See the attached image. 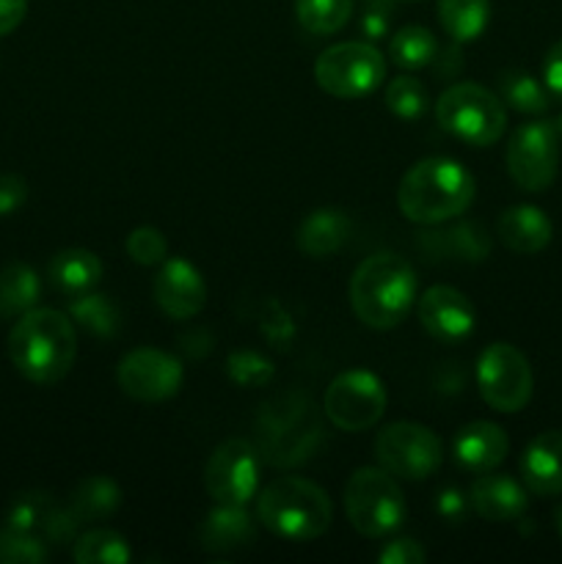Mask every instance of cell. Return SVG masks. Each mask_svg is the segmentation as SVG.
Instances as JSON below:
<instances>
[{
  "instance_id": "obj_13",
  "label": "cell",
  "mask_w": 562,
  "mask_h": 564,
  "mask_svg": "<svg viewBox=\"0 0 562 564\" xmlns=\"http://www.w3.org/2000/svg\"><path fill=\"white\" fill-rule=\"evenodd\" d=\"M116 378H119L121 391L132 400L163 402L180 391L185 372L171 352L158 350V347H138L121 358Z\"/></svg>"
},
{
  "instance_id": "obj_10",
  "label": "cell",
  "mask_w": 562,
  "mask_h": 564,
  "mask_svg": "<svg viewBox=\"0 0 562 564\" xmlns=\"http://www.w3.org/2000/svg\"><path fill=\"white\" fill-rule=\"evenodd\" d=\"M389 394L378 375L367 369H347L336 375L325 389L323 411L334 427L345 433H361V430L375 427L383 419Z\"/></svg>"
},
{
  "instance_id": "obj_17",
  "label": "cell",
  "mask_w": 562,
  "mask_h": 564,
  "mask_svg": "<svg viewBox=\"0 0 562 564\" xmlns=\"http://www.w3.org/2000/svg\"><path fill=\"white\" fill-rule=\"evenodd\" d=\"M419 248L428 259L435 262H483L490 253V235L485 226L472 224V220H461V224L450 226V229L439 231H422L419 237Z\"/></svg>"
},
{
  "instance_id": "obj_12",
  "label": "cell",
  "mask_w": 562,
  "mask_h": 564,
  "mask_svg": "<svg viewBox=\"0 0 562 564\" xmlns=\"http://www.w3.org/2000/svg\"><path fill=\"white\" fill-rule=\"evenodd\" d=\"M204 488L215 505L246 507L259 488V457L248 441L229 438L209 455Z\"/></svg>"
},
{
  "instance_id": "obj_16",
  "label": "cell",
  "mask_w": 562,
  "mask_h": 564,
  "mask_svg": "<svg viewBox=\"0 0 562 564\" xmlns=\"http://www.w3.org/2000/svg\"><path fill=\"white\" fill-rule=\"evenodd\" d=\"M468 505L483 521L490 523H510L527 512V490L521 482H516L507 474L485 471L479 479H474L468 490Z\"/></svg>"
},
{
  "instance_id": "obj_5",
  "label": "cell",
  "mask_w": 562,
  "mask_h": 564,
  "mask_svg": "<svg viewBox=\"0 0 562 564\" xmlns=\"http://www.w3.org/2000/svg\"><path fill=\"white\" fill-rule=\"evenodd\" d=\"M345 512L361 538L380 540L402 527L406 496L386 468H358L345 485Z\"/></svg>"
},
{
  "instance_id": "obj_34",
  "label": "cell",
  "mask_w": 562,
  "mask_h": 564,
  "mask_svg": "<svg viewBox=\"0 0 562 564\" xmlns=\"http://www.w3.org/2000/svg\"><path fill=\"white\" fill-rule=\"evenodd\" d=\"M50 560V549L39 534L0 529V564H42Z\"/></svg>"
},
{
  "instance_id": "obj_36",
  "label": "cell",
  "mask_w": 562,
  "mask_h": 564,
  "mask_svg": "<svg viewBox=\"0 0 562 564\" xmlns=\"http://www.w3.org/2000/svg\"><path fill=\"white\" fill-rule=\"evenodd\" d=\"M229 378L237 386H246V389H257V386H268L273 378V364L268 358H262L259 352L240 350L229 356Z\"/></svg>"
},
{
  "instance_id": "obj_4",
  "label": "cell",
  "mask_w": 562,
  "mask_h": 564,
  "mask_svg": "<svg viewBox=\"0 0 562 564\" xmlns=\"http://www.w3.org/2000/svg\"><path fill=\"white\" fill-rule=\"evenodd\" d=\"M331 499L303 477H279L259 494L257 518L270 534L290 543H309L331 527Z\"/></svg>"
},
{
  "instance_id": "obj_3",
  "label": "cell",
  "mask_w": 562,
  "mask_h": 564,
  "mask_svg": "<svg viewBox=\"0 0 562 564\" xmlns=\"http://www.w3.org/2000/svg\"><path fill=\"white\" fill-rule=\"evenodd\" d=\"M417 301V273L395 253L364 259L350 279L356 317L375 330H389L408 317Z\"/></svg>"
},
{
  "instance_id": "obj_9",
  "label": "cell",
  "mask_w": 562,
  "mask_h": 564,
  "mask_svg": "<svg viewBox=\"0 0 562 564\" xmlns=\"http://www.w3.org/2000/svg\"><path fill=\"white\" fill-rule=\"evenodd\" d=\"M477 386L485 405L499 413H518L532 400L534 389L527 356L507 341H494L477 358Z\"/></svg>"
},
{
  "instance_id": "obj_26",
  "label": "cell",
  "mask_w": 562,
  "mask_h": 564,
  "mask_svg": "<svg viewBox=\"0 0 562 564\" xmlns=\"http://www.w3.org/2000/svg\"><path fill=\"white\" fill-rule=\"evenodd\" d=\"M121 505V490L119 485L110 477H88L83 479L75 488V494L69 496V510L75 512V518L80 523H94L102 521V518L114 516Z\"/></svg>"
},
{
  "instance_id": "obj_2",
  "label": "cell",
  "mask_w": 562,
  "mask_h": 564,
  "mask_svg": "<svg viewBox=\"0 0 562 564\" xmlns=\"http://www.w3.org/2000/svg\"><path fill=\"white\" fill-rule=\"evenodd\" d=\"M474 202V180L461 163L428 158L413 163L397 187L400 213L411 224L439 226L461 218Z\"/></svg>"
},
{
  "instance_id": "obj_18",
  "label": "cell",
  "mask_w": 562,
  "mask_h": 564,
  "mask_svg": "<svg viewBox=\"0 0 562 564\" xmlns=\"http://www.w3.org/2000/svg\"><path fill=\"white\" fill-rule=\"evenodd\" d=\"M507 449H510L507 433L494 422H468L452 441L455 460L474 474L494 471L496 466H501Z\"/></svg>"
},
{
  "instance_id": "obj_27",
  "label": "cell",
  "mask_w": 562,
  "mask_h": 564,
  "mask_svg": "<svg viewBox=\"0 0 562 564\" xmlns=\"http://www.w3.org/2000/svg\"><path fill=\"white\" fill-rule=\"evenodd\" d=\"M69 317L72 323L80 325L91 336H99V339H110L121 328V308L116 306L114 297L91 295V292L72 297Z\"/></svg>"
},
{
  "instance_id": "obj_28",
  "label": "cell",
  "mask_w": 562,
  "mask_h": 564,
  "mask_svg": "<svg viewBox=\"0 0 562 564\" xmlns=\"http://www.w3.org/2000/svg\"><path fill=\"white\" fill-rule=\"evenodd\" d=\"M130 556V545L114 529H88L72 543V560L77 564H125Z\"/></svg>"
},
{
  "instance_id": "obj_24",
  "label": "cell",
  "mask_w": 562,
  "mask_h": 564,
  "mask_svg": "<svg viewBox=\"0 0 562 564\" xmlns=\"http://www.w3.org/2000/svg\"><path fill=\"white\" fill-rule=\"evenodd\" d=\"M439 20L452 42H474L488 28L490 0H439Z\"/></svg>"
},
{
  "instance_id": "obj_37",
  "label": "cell",
  "mask_w": 562,
  "mask_h": 564,
  "mask_svg": "<svg viewBox=\"0 0 562 564\" xmlns=\"http://www.w3.org/2000/svg\"><path fill=\"white\" fill-rule=\"evenodd\" d=\"M361 33L367 42H380L389 33V0H367L361 14Z\"/></svg>"
},
{
  "instance_id": "obj_23",
  "label": "cell",
  "mask_w": 562,
  "mask_h": 564,
  "mask_svg": "<svg viewBox=\"0 0 562 564\" xmlns=\"http://www.w3.org/2000/svg\"><path fill=\"white\" fill-rule=\"evenodd\" d=\"M47 275L55 290L72 297L86 295L102 281V262H99L97 253L86 251V248H66V251L55 253Z\"/></svg>"
},
{
  "instance_id": "obj_32",
  "label": "cell",
  "mask_w": 562,
  "mask_h": 564,
  "mask_svg": "<svg viewBox=\"0 0 562 564\" xmlns=\"http://www.w3.org/2000/svg\"><path fill=\"white\" fill-rule=\"evenodd\" d=\"M55 510V501L47 494H25L11 501L6 512V529L25 534H42L50 512Z\"/></svg>"
},
{
  "instance_id": "obj_14",
  "label": "cell",
  "mask_w": 562,
  "mask_h": 564,
  "mask_svg": "<svg viewBox=\"0 0 562 564\" xmlns=\"http://www.w3.org/2000/svg\"><path fill=\"white\" fill-rule=\"evenodd\" d=\"M417 314L422 328L444 345H457L472 336L474 323H477L474 303L455 286H430L419 297Z\"/></svg>"
},
{
  "instance_id": "obj_43",
  "label": "cell",
  "mask_w": 562,
  "mask_h": 564,
  "mask_svg": "<svg viewBox=\"0 0 562 564\" xmlns=\"http://www.w3.org/2000/svg\"><path fill=\"white\" fill-rule=\"evenodd\" d=\"M554 527L562 538V505H556V510H554Z\"/></svg>"
},
{
  "instance_id": "obj_15",
  "label": "cell",
  "mask_w": 562,
  "mask_h": 564,
  "mask_svg": "<svg viewBox=\"0 0 562 564\" xmlns=\"http://www.w3.org/2000/svg\"><path fill=\"white\" fill-rule=\"evenodd\" d=\"M154 301L171 319H191L207 303V284L202 273L185 259H165L160 273L154 275Z\"/></svg>"
},
{
  "instance_id": "obj_19",
  "label": "cell",
  "mask_w": 562,
  "mask_h": 564,
  "mask_svg": "<svg viewBox=\"0 0 562 564\" xmlns=\"http://www.w3.org/2000/svg\"><path fill=\"white\" fill-rule=\"evenodd\" d=\"M521 477L534 496L562 494V430H545L521 455Z\"/></svg>"
},
{
  "instance_id": "obj_20",
  "label": "cell",
  "mask_w": 562,
  "mask_h": 564,
  "mask_svg": "<svg viewBox=\"0 0 562 564\" xmlns=\"http://www.w3.org/2000/svg\"><path fill=\"white\" fill-rule=\"evenodd\" d=\"M253 534H257V527L246 507L218 505L207 512L198 527V543L209 554H235L253 543Z\"/></svg>"
},
{
  "instance_id": "obj_31",
  "label": "cell",
  "mask_w": 562,
  "mask_h": 564,
  "mask_svg": "<svg viewBox=\"0 0 562 564\" xmlns=\"http://www.w3.org/2000/svg\"><path fill=\"white\" fill-rule=\"evenodd\" d=\"M499 86H501V97H505V102L510 105L512 110H518V113L540 116L549 110L551 105L549 88H545L540 80H534L532 75H527V72H505V75L499 77Z\"/></svg>"
},
{
  "instance_id": "obj_45",
  "label": "cell",
  "mask_w": 562,
  "mask_h": 564,
  "mask_svg": "<svg viewBox=\"0 0 562 564\" xmlns=\"http://www.w3.org/2000/svg\"><path fill=\"white\" fill-rule=\"evenodd\" d=\"M389 3H408V0H389Z\"/></svg>"
},
{
  "instance_id": "obj_40",
  "label": "cell",
  "mask_w": 562,
  "mask_h": 564,
  "mask_svg": "<svg viewBox=\"0 0 562 564\" xmlns=\"http://www.w3.org/2000/svg\"><path fill=\"white\" fill-rule=\"evenodd\" d=\"M543 86L549 88L551 97L562 99V39L556 44H551V50L545 53Z\"/></svg>"
},
{
  "instance_id": "obj_1",
  "label": "cell",
  "mask_w": 562,
  "mask_h": 564,
  "mask_svg": "<svg viewBox=\"0 0 562 564\" xmlns=\"http://www.w3.org/2000/svg\"><path fill=\"white\" fill-rule=\"evenodd\" d=\"M9 358L17 372L31 383H58L75 367V323L55 308H31L11 328Z\"/></svg>"
},
{
  "instance_id": "obj_21",
  "label": "cell",
  "mask_w": 562,
  "mask_h": 564,
  "mask_svg": "<svg viewBox=\"0 0 562 564\" xmlns=\"http://www.w3.org/2000/svg\"><path fill=\"white\" fill-rule=\"evenodd\" d=\"M496 235H499L501 246L510 248L512 253L529 257V253H538L549 246L551 235H554V226H551L549 215L540 207L518 204V207H507L499 215Z\"/></svg>"
},
{
  "instance_id": "obj_42",
  "label": "cell",
  "mask_w": 562,
  "mask_h": 564,
  "mask_svg": "<svg viewBox=\"0 0 562 564\" xmlns=\"http://www.w3.org/2000/svg\"><path fill=\"white\" fill-rule=\"evenodd\" d=\"M28 14V0H0V36L14 31Z\"/></svg>"
},
{
  "instance_id": "obj_25",
  "label": "cell",
  "mask_w": 562,
  "mask_h": 564,
  "mask_svg": "<svg viewBox=\"0 0 562 564\" xmlns=\"http://www.w3.org/2000/svg\"><path fill=\"white\" fill-rule=\"evenodd\" d=\"M42 297L39 275L28 264L11 262L0 270V317H22Z\"/></svg>"
},
{
  "instance_id": "obj_11",
  "label": "cell",
  "mask_w": 562,
  "mask_h": 564,
  "mask_svg": "<svg viewBox=\"0 0 562 564\" xmlns=\"http://www.w3.org/2000/svg\"><path fill=\"white\" fill-rule=\"evenodd\" d=\"M507 171L527 193H543L554 185L560 171V135L551 121L521 124L507 141Z\"/></svg>"
},
{
  "instance_id": "obj_6",
  "label": "cell",
  "mask_w": 562,
  "mask_h": 564,
  "mask_svg": "<svg viewBox=\"0 0 562 564\" xmlns=\"http://www.w3.org/2000/svg\"><path fill=\"white\" fill-rule=\"evenodd\" d=\"M435 119L441 130L466 147H494L507 127L501 99L477 83H455L435 102Z\"/></svg>"
},
{
  "instance_id": "obj_22",
  "label": "cell",
  "mask_w": 562,
  "mask_h": 564,
  "mask_svg": "<svg viewBox=\"0 0 562 564\" xmlns=\"http://www.w3.org/2000/svg\"><path fill=\"white\" fill-rule=\"evenodd\" d=\"M347 237H350V218L339 207L314 209L298 226V248L312 259L336 253Z\"/></svg>"
},
{
  "instance_id": "obj_8",
  "label": "cell",
  "mask_w": 562,
  "mask_h": 564,
  "mask_svg": "<svg viewBox=\"0 0 562 564\" xmlns=\"http://www.w3.org/2000/svg\"><path fill=\"white\" fill-rule=\"evenodd\" d=\"M375 457L391 477L424 482L441 468L444 449L439 435L424 424L395 422L380 430L375 438Z\"/></svg>"
},
{
  "instance_id": "obj_35",
  "label": "cell",
  "mask_w": 562,
  "mask_h": 564,
  "mask_svg": "<svg viewBox=\"0 0 562 564\" xmlns=\"http://www.w3.org/2000/svg\"><path fill=\"white\" fill-rule=\"evenodd\" d=\"M127 253L132 262L152 268V264H163L169 257V242H165L163 231L154 226H138L130 237H127Z\"/></svg>"
},
{
  "instance_id": "obj_33",
  "label": "cell",
  "mask_w": 562,
  "mask_h": 564,
  "mask_svg": "<svg viewBox=\"0 0 562 564\" xmlns=\"http://www.w3.org/2000/svg\"><path fill=\"white\" fill-rule=\"evenodd\" d=\"M386 108L400 119H422L430 108L428 88L408 75L395 77L386 86Z\"/></svg>"
},
{
  "instance_id": "obj_7",
  "label": "cell",
  "mask_w": 562,
  "mask_h": 564,
  "mask_svg": "<svg viewBox=\"0 0 562 564\" xmlns=\"http://www.w3.org/2000/svg\"><path fill=\"white\" fill-rule=\"evenodd\" d=\"M314 80L336 99H361L386 80V58L369 42L334 44L317 55Z\"/></svg>"
},
{
  "instance_id": "obj_41",
  "label": "cell",
  "mask_w": 562,
  "mask_h": 564,
  "mask_svg": "<svg viewBox=\"0 0 562 564\" xmlns=\"http://www.w3.org/2000/svg\"><path fill=\"white\" fill-rule=\"evenodd\" d=\"M435 507H439V512L446 518V521H457V518L466 516V510L472 505H468V499L457 488H446L444 494L439 496V505Z\"/></svg>"
},
{
  "instance_id": "obj_29",
  "label": "cell",
  "mask_w": 562,
  "mask_h": 564,
  "mask_svg": "<svg viewBox=\"0 0 562 564\" xmlns=\"http://www.w3.org/2000/svg\"><path fill=\"white\" fill-rule=\"evenodd\" d=\"M391 64H397L400 69H424L435 61L439 55V42H435L433 33L422 25H406L391 36L389 44Z\"/></svg>"
},
{
  "instance_id": "obj_44",
  "label": "cell",
  "mask_w": 562,
  "mask_h": 564,
  "mask_svg": "<svg viewBox=\"0 0 562 564\" xmlns=\"http://www.w3.org/2000/svg\"><path fill=\"white\" fill-rule=\"evenodd\" d=\"M554 127H556V135H560V141H562V116L554 121Z\"/></svg>"
},
{
  "instance_id": "obj_38",
  "label": "cell",
  "mask_w": 562,
  "mask_h": 564,
  "mask_svg": "<svg viewBox=\"0 0 562 564\" xmlns=\"http://www.w3.org/2000/svg\"><path fill=\"white\" fill-rule=\"evenodd\" d=\"M28 182L17 174H0V218H9L25 204Z\"/></svg>"
},
{
  "instance_id": "obj_39",
  "label": "cell",
  "mask_w": 562,
  "mask_h": 564,
  "mask_svg": "<svg viewBox=\"0 0 562 564\" xmlns=\"http://www.w3.org/2000/svg\"><path fill=\"white\" fill-rule=\"evenodd\" d=\"M380 564H422L428 560V554H424L422 545L417 543V540H391V543L383 545V551H380Z\"/></svg>"
},
{
  "instance_id": "obj_30",
  "label": "cell",
  "mask_w": 562,
  "mask_h": 564,
  "mask_svg": "<svg viewBox=\"0 0 562 564\" xmlns=\"http://www.w3.org/2000/svg\"><path fill=\"white\" fill-rule=\"evenodd\" d=\"M353 14V0H295V17L303 31L331 36L342 31Z\"/></svg>"
}]
</instances>
